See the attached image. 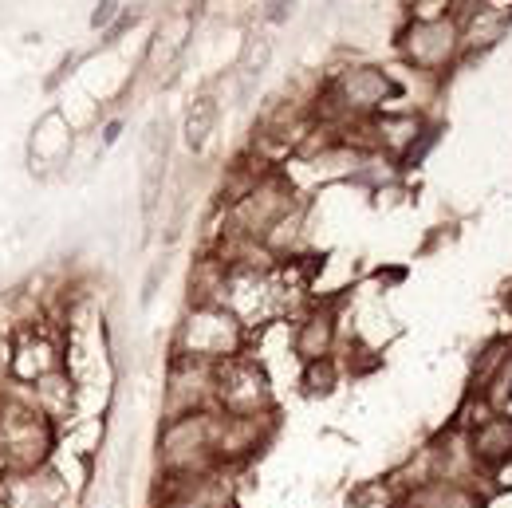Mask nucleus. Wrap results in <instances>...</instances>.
Wrapping results in <instances>:
<instances>
[{
    "label": "nucleus",
    "instance_id": "6",
    "mask_svg": "<svg viewBox=\"0 0 512 508\" xmlns=\"http://www.w3.org/2000/svg\"><path fill=\"white\" fill-rule=\"evenodd\" d=\"M331 339H335V323H331V316H312L304 327H300L296 351H300L308 363H316V359H327Z\"/></svg>",
    "mask_w": 512,
    "mask_h": 508
},
{
    "label": "nucleus",
    "instance_id": "8",
    "mask_svg": "<svg viewBox=\"0 0 512 508\" xmlns=\"http://www.w3.org/2000/svg\"><path fill=\"white\" fill-rule=\"evenodd\" d=\"M331 382H335V371H331V363H327V359L308 363V386H312V390L327 394V390H331Z\"/></svg>",
    "mask_w": 512,
    "mask_h": 508
},
{
    "label": "nucleus",
    "instance_id": "1",
    "mask_svg": "<svg viewBox=\"0 0 512 508\" xmlns=\"http://www.w3.org/2000/svg\"><path fill=\"white\" fill-rule=\"evenodd\" d=\"M237 347H241V323H237L233 312H225L217 304L193 308V316L182 327V359L225 363Z\"/></svg>",
    "mask_w": 512,
    "mask_h": 508
},
{
    "label": "nucleus",
    "instance_id": "7",
    "mask_svg": "<svg viewBox=\"0 0 512 508\" xmlns=\"http://www.w3.org/2000/svg\"><path fill=\"white\" fill-rule=\"evenodd\" d=\"M213 119H217L213 99H197V103H193V111H190V123H186V138H190V146H201V142L209 138Z\"/></svg>",
    "mask_w": 512,
    "mask_h": 508
},
{
    "label": "nucleus",
    "instance_id": "5",
    "mask_svg": "<svg viewBox=\"0 0 512 508\" xmlns=\"http://www.w3.org/2000/svg\"><path fill=\"white\" fill-rule=\"evenodd\" d=\"M414 64H442L449 56V28L442 20H418L406 44Z\"/></svg>",
    "mask_w": 512,
    "mask_h": 508
},
{
    "label": "nucleus",
    "instance_id": "4",
    "mask_svg": "<svg viewBox=\"0 0 512 508\" xmlns=\"http://www.w3.org/2000/svg\"><path fill=\"white\" fill-rule=\"evenodd\" d=\"M390 91V79L375 67H359L339 83V99L347 111H375Z\"/></svg>",
    "mask_w": 512,
    "mask_h": 508
},
{
    "label": "nucleus",
    "instance_id": "3",
    "mask_svg": "<svg viewBox=\"0 0 512 508\" xmlns=\"http://www.w3.org/2000/svg\"><path fill=\"white\" fill-rule=\"evenodd\" d=\"M24 390H28L32 406H36L44 418H52L56 426L64 422L67 414H71V406H75V382H71V375H67V367L52 371V375H44V379H36L32 386H24Z\"/></svg>",
    "mask_w": 512,
    "mask_h": 508
},
{
    "label": "nucleus",
    "instance_id": "9",
    "mask_svg": "<svg viewBox=\"0 0 512 508\" xmlns=\"http://www.w3.org/2000/svg\"><path fill=\"white\" fill-rule=\"evenodd\" d=\"M115 16H119V4H99V8H95V16H91V24L99 28V24H107V20H115Z\"/></svg>",
    "mask_w": 512,
    "mask_h": 508
},
{
    "label": "nucleus",
    "instance_id": "2",
    "mask_svg": "<svg viewBox=\"0 0 512 508\" xmlns=\"http://www.w3.org/2000/svg\"><path fill=\"white\" fill-rule=\"evenodd\" d=\"M0 505L4 508H71V489L52 469H32V473H8L0 477Z\"/></svg>",
    "mask_w": 512,
    "mask_h": 508
}]
</instances>
